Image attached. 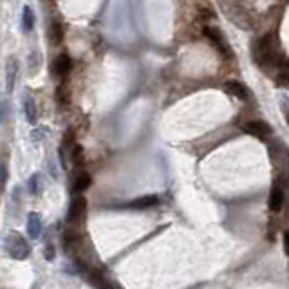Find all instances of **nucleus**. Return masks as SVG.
<instances>
[{"label": "nucleus", "instance_id": "f257e3e1", "mask_svg": "<svg viewBox=\"0 0 289 289\" xmlns=\"http://www.w3.org/2000/svg\"><path fill=\"white\" fill-rule=\"evenodd\" d=\"M4 246H6V251L9 253V257H13V259H16V260L27 259V257H29V253H31L29 244H27V240L24 239L18 232L9 233V235L6 237V240H4Z\"/></svg>", "mask_w": 289, "mask_h": 289}, {"label": "nucleus", "instance_id": "f03ea898", "mask_svg": "<svg viewBox=\"0 0 289 289\" xmlns=\"http://www.w3.org/2000/svg\"><path fill=\"white\" fill-rule=\"evenodd\" d=\"M202 33H204L206 38L212 42V46L215 47V49L219 51L222 56L228 58V60L233 56L232 47H230V44H228V40H226V36L221 33V29H217V27H204V29H202Z\"/></svg>", "mask_w": 289, "mask_h": 289}, {"label": "nucleus", "instance_id": "7ed1b4c3", "mask_svg": "<svg viewBox=\"0 0 289 289\" xmlns=\"http://www.w3.org/2000/svg\"><path fill=\"white\" fill-rule=\"evenodd\" d=\"M253 58H255L257 64H266L273 58V36L271 34H266L262 38L255 40L253 42Z\"/></svg>", "mask_w": 289, "mask_h": 289}, {"label": "nucleus", "instance_id": "20e7f679", "mask_svg": "<svg viewBox=\"0 0 289 289\" xmlns=\"http://www.w3.org/2000/svg\"><path fill=\"white\" fill-rule=\"evenodd\" d=\"M242 129L246 130L247 134H251V136H255V137H260V139H264V137H270L271 132H273V130H271V127L267 125L266 121H262V119L247 121Z\"/></svg>", "mask_w": 289, "mask_h": 289}, {"label": "nucleus", "instance_id": "39448f33", "mask_svg": "<svg viewBox=\"0 0 289 289\" xmlns=\"http://www.w3.org/2000/svg\"><path fill=\"white\" fill-rule=\"evenodd\" d=\"M85 210H87V199L81 197V195H78L76 199H72L67 212V222H76L85 213Z\"/></svg>", "mask_w": 289, "mask_h": 289}, {"label": "nucleus", "instance_id": "423d86ee", "mask_svg": "<svg viewBox=\"0 0 289 289\" xmlns=\"http://www.w3.org/2000/svg\"><path fill=\"white\" fill-rule=\"evenodd\" d=\"M16 74H18V60L11 56L6 64V92H13L16 81Z\"/></svg>", "mask_w": 289, "mask_h": 289}, {"label": "nucleus", "instance_id": "0eeeda50", "mask_svg": "<svg viewBox=\"0 0 289 289\" xmlns=\"http://www.w3.org/2000/svg\"><path fill=\"white\" fill-rule=\"evenodd\" d=\"M71 58L67 56V54H60V56L54 58L53 61V74L58 78H65L69 74V71H71Z\"/></svg>", "mask_w": 289, "mask_h": 289}, {"label": "nucleus", "instance_id": "6e6552de", "mask_svg": "<svg viewBox=\"0 0 289 289\" xmlns=\"http://www.w3.org/2000/svg\"><path fill=\"white\" fill-rule=\"evenodd\" d=\"M267 204H270L271 212H275V213L282 210V204H284V190H282L280 184H273V188H271V192H270V201H267Z\"/></svg>", "mask_w": 289, "mask_h": 289}, {"label": "nucleus", "instance_id": "1a4fd4ad", "mask_svg": "<svg viewBox=\"0 0 289 289\" xmlns=\"http://www.w3.org/2000/svg\"><path fill=\"white\" fill-rule=\"evenodd\" d=\"M27 233L31 239H38L42 233V221L36 212H29V215H27Z\"/></svg>", "mask_w": 289, "mask_h": 289}, {"label": "nucleus", "instance_id": "9d476101", "mask_svg": "<svg viewBox=\"0 0 289 289\" xmlns=\"http://www.w3.org/2000/svg\"><path fill=\"white\" fill-rule=\"evenodd\" d=\"M24 112H26V119L29 125H36L38 121V111H36V103H34L33 96H27L24 98Z\"/></svg>", "mask_w": 289, "mask_h": 289}, {"label": "nucleus", "instance_id": "9b49d317", "mask_svg": "<svg viewBox=\"0 0 289 289\" xmlns=\"http://www.w3.org/2000/svg\"><path fill=\"white\" fill-rule=\"evenodd\" d=\"M157 202H159V197H157V195H144V197H139V199H136V201L129 202L127 206L132 210H147V208L156 206Z\"/></svg>", "mask_w": 289, "mask_h": 289}, {"label": "nucleus", "instance_id": "f8f14e48", "mask_svg": "<svg viewBox=\"0 0 289 289\" xmlns=\"http://www.w3.org/2000/svg\"><path fill=\"white\" fill-rule=\"evenodd\" d=\"M49 40L53 46H60L64 42V26L60 22H56V20L49 27Z\"/></svg>", "mask_w": 289, "mask_h": 289}, {"label": "nucleus", "instance_id": "ddd939ff", "mask_svg": "<svg viewBox=\"0 0 289 289\" xmlns=\"http://www.w3.org/2000/svg\"><path fill=\"white\" fill-rule=\"evenodd\" d=\"M226 91L230 92V94H233L235 98H239V99H247V89L244 87L240 81H235V80H232V81H228L226 84Z\"/></svg>", "mask_w": 289, "mask_h": 289}, {"label": "nucleus", "instance_id": "4468645a", "mask_svg": "<svg viewBox=\"0 0 289 289\" xmlns=\"http://www.w3.org/2000/svg\"><path fill=\"white\" fill-rule=\"evenodd\" d=\"M91 183H92L91 175H89L87 172H84V174H80L76 177V181H74L72 188H74V192H76V194H81V192H85L89 187H91Z\"/></svg>", "mask_w": 289, "mask_h": 289}, {"label": "nucleus", "instance_id": "2eb2a0df", "mask_svg": "<svg viewBox=\"0 0 289 289\" xmlns=\"http://www.w3.org/2000/svg\"><path fill=\"white\" fill-rule=\"evenodd\" d=\"M71 161L76 167H81L85 163V156H84V147L81 144H72L71 147Z\"/></svg>", "mask_w": 289, "mask_h": 289}, {"label": "nucleus", "instance_id": "dca6fc26", "mask_svg": "<svg viewBox=\"0 0 289 289\" xmlns=\"http://www.w3.org/2000/svg\"><path fill=\"white\" fill-rule=\"evenodd\" d=\"M34 26V15H33V9L29 8V6H26L22 11V27L26 33H29L31 29H33Z\"/></svg>", "mask_w": 289, "mask_h": 289}, {"label": "nucleus", "instance_id": "f3484780", "mask_svg": "<svg viewBox=\"0 0 289 289\" xmlns=\"http://www.w3.org/2000/svg\"><path fill=\"white\" fill-rule=\"evenodd\" d=\"M27 187H29V192H31L33 195H40V194H42L44 184L40 183V174L31 175V179H29V183H27Z\"/></svg>", "mask_w": 289, "mask_h": 289}, {"label": "nucleus", "instance_id": "a211bd4d", "mask_svg": "<svg viewBox=\"0 0 289 289\" xmlns=\"http://www.w3.org/2000/svg\"><path fill=\"white\" fill-rule=\"evenodd\" d=\"M78 244V235L74 232H65L64 235V246H65V251L67 253H71V250H74Z\"/></svg>", "mask_w": 289, "mask_h": 289}, {"label": "nucleus", "instance_id": "6ab92c4d", "mask_svg": "<svg viewBox=\"0 0 289 289\" xmlns=\"http://www.w3.org/2000/svg\"><path fill=\"white\" fill-rule=\"evenodd\" d=\"M56 99L61 103V105H67V103H69V89H67V84H61L60 87L56 89Z\"/></svg>", "mask_w": 289, "mask_h": 289}, {"label": "nucleus", "instance_id": "aec40b11", "mask_svg": "<svg viewBox=\"0 0 289 289\" xmlns=\"http://www.w3.org/2000/svg\"><path fill=\"white\" fill-rule=\"evenodd\" d=\"M280 111H282V114H284V118H285V123L289 125V98L285 94L280 96Z\"/></svg>", "mask_w": 289, "mask_h": 289}, {"label": "nucleus", "instance_id": "412c9836", "mask_svg": "<svg viewBox=\"0 0 289 289\" xmlns=\"http://www.w3.org/2000/svg\"><path fill=\"white\" fill-rule=\"evenodd\" d=\"M6 184H8V164L4 161L2 163V188H6Z\"/></svg>", "mask_w": 289, "mask_h": 289}, {"label": "nucleus", "instance_id": "4be33fe9", "mask_svg": "<svg viewBox=\"0 0 289 289\" xmlns=\"http://www.w3.org/2000/svg\"><path fill=\"white\" fill-rule=\"evenodd\" d=\"M280 84L289 87V71H285V69H282V72H280Z\"/></svg>", "mask_w": 289, "mask_h": 289}, {"label": "nucleus", "instance_id": "5701e85b", "mask_svg": "<svg viewBox=\"0 0 289 289\" xmlns=\"http://www.w3.org/2000/svg\"><path fill=\"white\" fill-rule=\"evenodd\" d=\"M284 251H285V255L289 257V230L284 232Z\"/></svg>", "mask_w": 289, "mask_h": 289}, {"label": "nucleus", "instance_id": "b1692460", "mask_svg": "<svg viewBox=\"0 0 289 289\" xmlns=\"http://www.w3.org/2000/svg\"><path fill=\"white\" fill-rule=\"evenodd\" d=\"M46 259H47V260H53V259H54V247L51 246V244L46 247Z\"/></svg>", "mask_w": 289, "mask_h": 289}, {"label": "nucleus", "instance_id": "393cba45", "mask_svg": "<svg viewBox=\"0 0 289 289\" xmlns=\"http://www.w3.org/2000/svg\"><path fill=\"white\" fill-rule=\"evenodd\" d=\"M8 119V101H2V121Z\"/></svg>", "mask_w": 289, "mask_h": 289}, {"label": "nucleus", "instance_id": "a878e982", "mask_svg": "<svg viewBox=\"0 0 289 289\" xmlns=\"http://www.w3.org/2000/svg\"><path fill=\"white\" fill-rule=\"evenodd\" d=\"M199 15H201V18H204V20L212 18V11H208V9H204V11H199Z\"/></svg>", "mask_w": 289, "mask_h": 289}, {"label": "nucleus", "instance_id": "bb28decb", "mask_svg": "<svg viewBox=\"0 0 289 289\" xmlns=\"http://www.w3.org/2000/svg\"><path fill=\"white\" fill-rule=\"evenodd\" d=\"M282 69H285V71H289V60H284V61H282Z\"/></svg>", "mask_w": 289, "mask_h": 289}]
</instances>
